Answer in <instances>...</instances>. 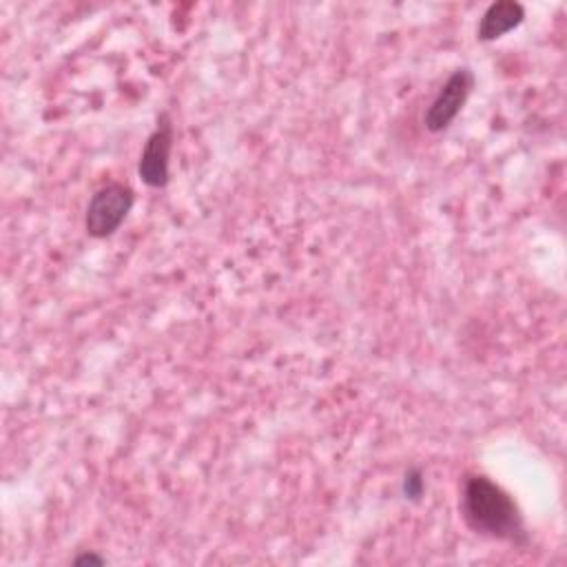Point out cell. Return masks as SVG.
I'll list each match as a JSON object with an SVG mask.
<instances>
[{
	"label": "cell",
	"mask_w": 567,
	"mask_h": 567,
	"mask_svg": "<svg viewBox=\"0 0 567 567\" xmlns=\"http://www.w3.org/2000/svg\"><path fill=\"white\" fill-rule=\"evenodd\" d=\"M461 512L465 523L489 538L523 545L527 540L525 525L514 498L483 474H472L463 483Z\"/></svg>",
	"instance_id": "6da1fadb"
},
{
	"label": "cell",
	"mask_w": 567,
	"mask_h": 567,
	"mask_svg": "<svg viewBox=\"0 0 567 567\" xmlns=\"http://www.w3.org/2000/svg\"><path fill=\"white\" fill-rule=\"evenodd\" d=\"M133 204H135V193L128 184L109 182L100 186L86 206V215H84L86 235L95 239L111 237L122 226Z\"/></svg>",
	"instance_id": "7a4b0ae2"
},
{
	"label": "cell",
	"mask_w": 567,
	"mask_h": 567,
	"mask_svg": "<svg viewBox=\"0 0 567 567\" xmlns=\"http://www.w3.org/2000/svg\"><path fill=\"white\" fill-rule=\"evenodd\" d=\"M474 86V73L470 69H456L439 89L430 106L425 109L423 124L430 133H443L465 106Z\"/></svg>",
	"instance_id": "3957f363"
},
{
	"label": "cell",
	"mask_w": 567,
	"mask_h": 567,
	"mask_svg": "<svg viewBox=\"0 0 567 567\" xmlns=\"http://www.w3.org/2000/svg\"><path fill=\"white\" fill-rule=\"evenodd\" d=\"M173 151V124L166 113L157 117L155 131L148 135L140 155L137 175L151 188H164L168 184V164Z\"/></svg>",
	"instance_id": "277c9868"
},
{
	"label": "cell",
	"mask_w": 567,
	"mask_h": 567,
	"mask_svg": "<svg viewBox=\"0 0 567 567\" xmlns=\"http://www.w3.org/2000/svg\"><path fill=\"white\" fill-rule=\"evenodd\" d=\"M525 18V9L520 2H514V0H498V2H492L481 20H478V40L483 42H489V40H496L505 33H509L512 29H516Z\"/></svg>",
	"instance_id": "5b68a950"
},
{
	"label": "cell",
	"mask_w": 567,
	"mask_h": 567,
	"mask_svg": "<svg viewBox=\"0 0 567 567\" xmlns=\"http://www.w3.org/2000/svg\"><path fill=\"white\" fill-rule=\"evenodd\" d=\"M423 487H425V483H423V476H421L419 470H410L403 476V494H405V498L419 501L421 494H423Z\"/></svg>",
	"instance_id": "8992f818"
},
{
	"label": "cell",
	"mask_w": 567,
	"mask_h": 567,
	"mask_svg": "<svg viewBox=\"0 0 567 567\" xmlns=\"http://www.w3.org/2000/svg\"><path fill=\"white\" fill-rule=\"evenodd\" d=\"M75 565H84V563H93V565H102L104 563V558L102 556H95V554H80V556H75V560H73Z\"/></svg>",
	"instance_id": "52a82bcc"
}]
</instances>
